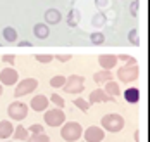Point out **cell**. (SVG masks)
I'll list each match as a JSON object with an SVG mask.
<instances>
[{
  "instance_id": "44dd1931",
  "label": "cell",
  "mask_w": 150,
  "mask_h": 142,
  "mask_svg": "<svg viewBox=\"0 0 150 142\" xmlns=\"http://www.w3.org/2000/svg\"><path fill=\"white\" fill-rule=\"evenodd\" d=\"M64 83H66V76H62V75H57V76H52L50 78V87H54V88L64 87Z\"/></svg>"
},
{
  "instance_id": "7c38bea8",
  "label": "cell",
  "mask_w": 150,
  "mask_h": 142,
  "mask_svg": "<svg viewBox=\"0 0 150 142\" xmlns=\"http://www.w3.org/2000/svg\"><path fill=\"white\" fill-rule=\"evenodd\" d=\"M98 63L100 66L104 68V69H110V68H114L116 63H117V57L116 56H112V54H102V56H98Z\"/></svg>"
},
{
  "instance_id": "484cf974",
  "label": "cell",
  "mask_w": 150,
  "mask_h": 142,
  "mask_svg": "<svg viewBox=\"0 0 150 142\" xmlns=\"http://www.w3.org/2000/svg\"><path fill=\"white\" fill-rule=\"evenodd\" d=\"M31 135H38V133H43V126L42 125H31L30 128H26Z\"/></svg>"
},
{
  "instance_id": "9c48e42d",
  "label": "cell",
  "mask_w": 150,
  "mask_h": 142,
  "mask_svg": "<svg viewBox=\"0 0 150 142\" xmlns=\"http://www.w3.org/2000/svg\"><path fill=\"white\" fill-rule=\"evenodd\" d=\"M19 80V75L14 68H5L0 71V81L5 85V87H11V85H16Z\"/></svg>"
},
{
  "instance_id": "ac0fdd59",
  "label": "cell",
  "mask_w": 150,
  "mask_h": 142,
  "mask_svg": "<svg viewBox=\"0 0 150 142\" xmlns=\"http://www.w3.org/2000/svg\"><path fill=\"white\" fill-rule=\"evenodd\" d=\"M93 80H95V83H107V81H110L112 80V73L110 71H107V69H102V71H98V73H95L93 75Z\"/></svg>"
},
{
  "instance_id": "836d02e7",
  "label": "cell",
  "mask_w": 150,
  "mask_h": 142,
  "mask_svg": "<svg viewBox=\"0 0 150 142\" xmlns=\"http://www.w3.org/2000/svg\"><path fill=\"white\" fill-rule=\"evenodd\" d=\"M19 45H23V47H30L31 44L30 42H19Z\"/></svg>"
},
{
  "instance_id": "52a82bcc",
  "label": "cell",
  "mask_w": 150,
  "mask_h": 142,
  "mask_svg": "<svg viewBox=\"0 0 150 142\" xmlns=\"http://www.w3.org/2000/svg\"><path fill=\"white\" fill-rule=\"evenodd\" d=\"M36 87H38V80H36V78L21 80V81H19V85L16 87L14 95H16V97H23V95H28V94H31L33 90H36Z\"/></svg>"
},
{
  "instance_id": "3957f363",
  "label": "cell",
  "mask_w": 150,
  "mask_h": 142,
  "mask_svg": "<svg viewBox=\"0 0 150 142\" xmlns=\"http://www.w3.org/2000/svg\"><path fill=\"white\" fill-rule=\"evenodd\" d=\"M138 75H140V69H138L136 61H131V63H128L126 66H122V68L117 69V78H119V81H122V83L135 81V80L138 78Z\"/></svg>"
},
{
  "instance_id": "9a60e30c",
  "label": "cell",
  "mask_w": 150,
  "mask_h": 142,
  "mask_svg": "<svg viewBox=\"0 0 150 142\" xmlns=\"http://www.w3.org/2000/svg\"><path fill=\"white\" fill-rule=\"evenodd\" d=\"M33 30H35V35H36V38H40V40H45V38H48V35H50L48 24H45V23H36Z\"/></svg>"
},
{
  "instance_id": "ba28073f",
  "label": "cell",
  "mask_w": 150,
  "mask_h": 142,
  "mask_svg": "<svg viewBox=\"0 0 150 142\" xmlns=\"http://www.w3.org/2000/svg\"><path fill=\"white\" fill-rule=\"evenodd\" d=\"M83 137L86 142H102L105 137V132L100 128V126H88L85 132H83Z\"/></svg>"
},
{
  "instance_id": "2e32d148",
  "label": "cell",
  "mask_w": 150,
  "mask_h": 142,
  "mask_svg": "<svg viewBox=\"0 0 150 142\" xmlns=\"http://www.w3.org/2000/svg\"><path fill=\"white\" fill-rule=\"evenodd\" d=\"M124 99L129 102V104H136L138 101H140V90L136 88V87H131V88H128V90H124Z\"/></svg>"
},
{
  "instance_id": "5b68a950",
  "label": "cell",
  "mask_w": 150,
  "mask_h": 142,
  "mask_svg": "<svg viewBox=\"0 0 150 142\" xmlns=\"http://www.w3.org/2000/svg\"><path fill=\"white\" fill-rule=\"evenodd\" d=\"M64 90L67 94H81L85 90V78L79 75H71L69 78H66Z\"/></svg>"
},
{
  "instance_id": "1f68e13d",
  "label": "cell",
  "mask_w": 150,
  "mask_h": 142,
  "mask_svg": "<svg viewBox=\"0 0 150 142\" xmlns=\"http://www.w3.org/2000/svg\"><path fill=\"white\" fill-rule=\"evenodd\" d=\"M116 57H117V61H129V63H131V61H135V59H133V57H129V56H126V54H121V56H116Z\"/></svg>"
},
{
  "instance_id": "30bf717a",
  "label": "cell",
  "mask_w": 150,
  "mask_h": 142,
  "mask_svg": "<svg viewBox=\"0 0 150 142\" xmlns=\"http://www.w3.org/2000/svg\"><path fill=\"white\" fill-rule=\"evenodd\" d=\"M30 106L33 108V111H36V113H43L47 111V106H48V99H47V95H35L33 99H31Z\"/></svg>"
},
{
  "instance_id": "7402d4cb",
  "label": "cell",
  "mask_w": 150,
  "mask_h": 142,
  "mask_svg": "<svg viewBox=\"0 0 150 142\" xmlns=\"http://www.w3.org/2000/svg\"><path fill=\"white\" fill-rule=\"evenodd\" d=\"M74 106L78 108V109H81L83 113H86V111L90 109V104L85 101V99H81V97H78V99H74Z\"/></svg>"
},
{
  "instance_id": "83f0119b",
  "label": "cell",
  "mask_w": 150,
  "mask_h": 142,
  "mask_svg": "<svg viewBox=\"0 0 150 142\" xmlns=\"http://www.w3.org/2000/svg\"><path fill=\"white\" fill-rule=\"evenodd\" d=\"M35 57H36V61H40V63H50V61H52V59H54V56H50V54H36V56H35Z\"/></svg>"
},
{
  "instance_id": "5bb4252c",
  "label": "cell",
  "mask_w": 150,
  "mask_h": 142,
  "mask_svg": "<svg viewBox=\"0 0 150 142\" xmlns=\"http://www.w3.org/2000/svg\"><path fill=\"white\" fill-rule=\"evenodd\" d=\"M60 19H62V14L57 9H48L45 12V24H57V23H60Z\"/></svg>"
},
{
  "instance_id": "277c9868",
  "label": "cell",
  "mask_w": 150,
  "mask_h": 142,
  "mask_svg": "<svg viewBox=\"0 0 150 142\" xmlns=\"http://www.w3.org/2000/svg\"><path fill=\"white\" fill-rule=\"evenodd\" d=\"M43 120L48 126H60L66 123V114L62 109H47L43 111Z\"/></svg>"
},
{
  "instance_id": "cb8c5ba5",
  "label": "cell",
  "mask_w": 150,
  "mask_h": 142,
  "mask_svg": "<svg viewBox=\"0 0 150 142\" xmlns=\"http://www.w3.org/2000/svg\"><path fill=\"white\" fill-rule=\"evenodd\" d=\"M48 101H52V102H54V104H55V106H57L59 109H62V108L66 106L64 99H62V97H60L59 94H52V95H50V99H48Z\"/></svg>"
},
{
  "instance_id": "d6986e66",
  "label": "cell",
  "mask_w": 150,
  "mask_h": 142,
  "mask_svg": "<svg viewBox=\"0 0 150 142\" xmlns=\"http://www.w3.org/2000/svg\"><path fill=\"white\" fill-rule=\"evenodd\" d=\"M12 135H14L16 141H28V137H30V132H28V130H26L23 125H19V126H16V128H14Z\"/></svg>"
},
{
  "instance_id": "603a6c76",
  "label": "cell",
  "mask_w": 150,
  "mask_h": 142,
  "mask_svg": "<svg viewBox=\"0 0 150 142\" xmlns=\"http://www.w3.org/2000/svg\"><path fill=\"white\" fill-rule=\"evenodd\" d=\"M28 142H50V137L45 133H38V135H30Z\"/></svg>"
},
{
  "instance_id": "d6a6232c",
  "label": "cell",
  "mask_w": 150,
  "mask_h": 142,
  "mask_svg": "<svg viewBox=\"0 0 150 142\" xmlns=\"http://www.w3.org/2000/svg\"><path fill=\"white\" fill-rule=\"evenodd\" d=\"M55 57H57V59H59V61H69V59H71V56H69V54H66V56H55Z\"/></svg>"
},
{
  "instance_id": "d590c367",
  "label": "cell",
  "mask_w": 150,
  "mask_h": 142,
  "mask_svg": "<svg viewBox=\"0 0 150 142\" xmlns=\"http://www.w3.org/2000/svg\"><path fill=\"white\" fill-rule=\"evenodd\" d=\"M4 142H9V141H4Z\"/></svg>"
},
{
  "instance_id": "f546056e",
  "label": "cell",
  "mask_w": 150,
  "mask_h": 142,
  "mask_svg": "<svg viewBox=\"0 0 150 142\" xmlns=\"http://www.w3.org/2000/svg\"><path fill=\"white\" fill-rule=\"evenodd\" d=\"M138 4H140L138 0H133L131 2V14L133 16H138Z\"/></svg>"
},
{
  "instance_id": "d4e9b609",
  "label": "cell",
  "mask_w": 150,
  "mask_h": 142,
  "mask_svg": "<svg viewBox=\"0 0 150 142\" xmlns=\"http://www.w3.org/2000/svg\"><path fill=\"white\" fill-rule=\"evenodd\" d=\"M90 40H91V44L100 45V44H104V42H105V36L102 35V33H91V35H90Z\"/></svg>"
},
{
  "instance_id": "4fadbf2b",
  "label": "cell",
  "mask_w": 150,
  "mask_h": 142,
  "mask_svg": "<svg viewBox=\"0 0 150 142\" xmlns=\"http://www.w3.org/2000/svg\"><path fill=\"white\" fill-rule=\"evenodd\" d=\"M12 132H14V126H12L11 121H7V120L0 121V139H2V141L9 139V137L12 135Z\"/></svg>"
},
{
  "instance_id": "f1b7e54d",
  "label": "cell",
  "mask_w": 150,
  "mask_h": 142,
  "mask_svg": "<svg viewBox=\"0 0 150 142\" xmlns=\"http://www.w3.org/2000/svg\"><path fill=\"white\" fill-rule=\"evenodd\" d=\"M128 38H129L135 45H140V40H138V30H131L129 35H128Z\"/></svg>"
},
{
  "instance_id": "8992f818",
  "label": "cell",
  "mask_w": 150,
  "mask_h": 142,
  "mask_svg": "<svg viewBox=\"0 0 150 142\" xmlns=\"http://www.w3.org/2000/svg\"><path fill=\"white\" fill-rule=\"evenodd\" d=\"M9 118H12L16 121H23L26 116H28V106L21 101H14L12 104H9Z\"/></svg>"
},
{
  "instance_id": "7a4b0ae2",
  "label": "cell",
  "mask_w": 150,
  "mask_h": 142,
  "mask_svg": "<svg viewBox=\"0 0 150 142\" xmlns=\"http://www.w3.org/2000/svg\"><path fill=\"white\" fill-rule=\"evenodd\" d=\"M122 126H124L122 116L117 114V113H109V114H105L104 118H102V126H100V128L116 133V132H121V130H122Z\"/></svg>"
},
{
  "instance_id": "4316f807",
  "label": "cell",
  "mask_w": 150,
  "mask_h": 142,
  "mask_svg": "<svg viewBox=\"0 0 150 142\" xmlns=\"http://www.w3.org/2000/svg\"><path fill=\"white\" fill-rule=\"evenodd\" d=\"M78 17H79L78 11H71L69 12V26H76L78 24Z\"/></svg>"
},
{
  "instance_id": "6da1fadb",
  "label": "cell",
  "mask_w": 150,
  "mask_h": 142,
  "mask_svg": "<svg viewBox=\"0 0 150 142\" xmlns=\"http://www.w3.org/2000/svg\"><path fill=\"white\" fill-rule=\"evenodd\" d=\"M60 135L66 142H76L81 139L83 135V128L78 121H67L62 125V130H60Z\"/></svg>"
},
{
  "instance_id": "e0dca14e",
  "label": "cell",
  "mask_w": 150,
  "mask_h": 142,
  "mask_svg": "<svg viewBox=\"0 0 150 142\" xmlns=\"http://www.w3.org/2000/svg\"><path fill=\"white\" fill-rule=\"evenodd\" d=\"M104 92H105L107 95H110V97H114V99H116V97H117V95L121 94L119 85H117V83H116L114 80H110V81H107V83H105Z\"/></svg>"
},
{
  "instance_id": "4dcf8cb0",
  "label": "cell",
  "mask_w": 150,
  "mask_h": 142,
  "mask_svg": "<svg viewBox=\"0 0 150 142\" xmlns=\"http://www.w3.org/2000/svg\"><path fill=\"white\" fill-rule=\"evenodd\" d=\"M2 61H4V63H9V64H14L16 56H4V57H2Z\"/></svg>"
},
{
  "instance_id": "8fae6325",
  "label": "cell",
  "mask_w": 150,
  "mask_h": 142,
  "mask_svg": "<svg viewBox=\"0 0 150 142\" xmlns=\"http://www.w3.org/2000/svg\"><path fill=\"white\" fill-rule=\"evenodd\" d=\"M112 101H116L114 97H110V95H107L104 90H93L90 94V104H95V102H112Z\"/></svg>"
},
{
  "instance_id": "ffe728a7",
  "label": "cell",
  "mask_w": 150,
  "mask_h": 142,
  "mask_svg": "<svg viewBox=\"0 0 150 142\" xmlns=\"http://www.w3.org/2000/svg\"><path fill=\"white\" fill-rule=\"evenodd\" d=\"M4 38H5V42H16L17 40V31L12 26H7V28H4Z\"/></svg>"
},
{
  "instance_id": "e575fe53",
  "label": "cell",
  "mask_w": 150,
  "mask_h": 142,
  "mask_svg": "<svg viewBox=\"0 0 150 142\" xmlns=\"http://www.w3.org/2000/svg\"><path fill=\"white\" fill-rule=\"evenodd\" d=\"M0 95H2V85H0Z\"/></svg>"
}]
</instances>
